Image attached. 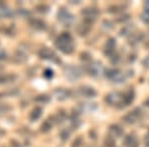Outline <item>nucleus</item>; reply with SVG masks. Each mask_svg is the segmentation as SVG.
Here are the masks:
<instances>
[{
  "instance_id": "1",
  "label": "nucleus",
  "mask_w": 149,
  "mask_h": 147,
  "mask_svg": "<svg viewBox=\"0 0 149 147\" xmlns=\"http://www.w3.org/2000/svg\"><path fill=\"white\" fill-rule=\"evenodd\" d=\"M55 47L63 54L71 55L74 51V42L73 36L69 32L61 33L55 40Z\"/></svg>"
},
{
  "instance_id": "2",
  "label": "nucleus",
  "mask_w": 149,
  "mask_h": 147,
  "mask_svg": "<svg viewBox=\"0 0 149 147\" xmlns=\"http://www.w3.org/2000/svg\"><path fill=\"white\" fill-rule=\"evenodd\" d=\"M104 100L107 105L117 108H123L127 107L124 93H120V91H112L109 93L105 96Z\"/></svg>"
},
{
  "instance_id": "3",
  "label": "nucleus",
  "mask_w": 149,
  "mask_h": 147,
  "mask_svg": "<svg viewBox=\"0 0 149 147\" xmlns=\"http://www.w3.org/2000/svg\"><path fill=\"white\" fill-rule=\"evenodd\" d=\"M104 76L107 79H110L114 83H123L126 79V73L120 71L119 69H107L104 72Z\"/></svg>"
},
{
  "instance_id": "4",
  "label": "nucleus",
  "mask_w": 149,
  "mask_h": 147,
  "mask_svg": "<svg viewBox=\"0 0 149 147\" xmlns=\"http://www.w3.org/2000/svg\"><path fill=\"white\" fill-rule=\"evenodd\" d=\"M38 56H39L40 59L47 60V61L53 62L55 64H60L61 63V59L58 57V55L52 49H50L48 47L41 48L39 52H38Z\"/></svg>"
},
{
  "instance_id": "5",
  "label": "nucleus",
  "mask_w": 149,
  "mask_h": 147,
  "mask_svg": "<svg viewBox=\"0 0 149 147\" xmlns=\"http://www.w3.org/2000/svg\"><path fill=\"white\" fill-rule=\"evenodd\" d=\"M57 17H58L59 22H61L64 26H66V27H70V26L73 25L74 22V15L65 8H60V10L58 11Z\"/></svg>"
},
{
  "instance_id": "6",
  "label": "nucleus",
  "mask_w": 149,
  "mask_h": 147,
  "mask_svg": "<svg viewBox=\"0 0 149 147\" xmlns=\"http://www.w3.org/2000/svg\"><path fill=\"white\" fill-rule=\"evenodd\" d=\"M64 76L67 79H69L70 82H74L77 79H79L81 76V71L79 67L76 66H66L64 68Z\"/></svg>"
},
{
  "instance_id": "7",
  "label": "nucleus",
  "mask_w": 149,
  "mask_h": 147,
  "mask_svg": "<svg viewBox=\"0 0 149 147\" xmlns=\"http://www.w3.org/2000/svg\"><path fill=\"white\" fill-rule=\"evenodd\" d=\"M141 115H142V111H141L140 108H135V109L131 110L127 114L124 115L122 117V120L126 124H133L138 121V119L141 117Z\"/></svg>"
},
{
  "instance_id": "8",
  "label": "nucleus",
  "mask_w": 149,
  "mask_h": 147,
  "mask_svg": "<svg viewBox=\"0 0 149 147\" xmlns=\"http://www.w3.org/2000/svg\"><path fill=\"white\" fill-rule=\"evenodd\" d=\"M102 66L100 63L98 62H92L88 63L86 66V71L90 76L92 77H97L98 75L102 73Z\"/></svg>"
},
{
  "instance_id": "9",
  "label": "nucleus",
  "mask_w": 149,
  "mask_h": 147,
  "mask_svg": "<svg viewBox=\"0 0 149 147\" xmlns=\"http://www.w3.org/2000/svg\"><path fill=\"white\" fill-rule=\"evenodd\" d=\"M81 15L84 16L85 20L93 23V21L100 15V12L95 7H88V8H85L84 10H81Z\"/></svg>"
},
{
  "instance_id": "10",
  "label": "nucleus",
  "mask_w": 149,
  "mask_h": 147,
  "mask_svg": "<svg viewBox=\"0 0 149 147\" xmlns=\"http://www.w3.org/2000/svg\"><path fill=\"white\" fill-rule=\"evenodd\" d=\"M76 93L83 98H95L97 95V91L92 86H83L78 88V90L76 91Z\"/></svg>"
},
{
  "instance_id": "11",
  "label": "nucleus",
  "mask_w": 149,
  "mask_h": 147,
  "mask_svg": "<svg viewBox=\"0 0 149 147\" xmlns=\"http://www.w3.org/2000/svg\"><path fill=\"white\" fill-rule=\"evenodd\" d=\"M92 25L93 23L90 22V21H86L84 19L77 26V32L80 36H86L88 34V32L92 29Z\"/></svg>"
},
{
  "instance_id": "12",
  "label": "nucleus",
  "mask_w": 149,
  "mask_h": 147,
  "mask_svg": "<svg viewBox=\"0 0 149 147\" xmlns=\"http://www.w3.org/2000/svg\"><path fill=\"white\" fill-rule=\"evenodd\" d=\"M115 49H116V42L113 38H110L104 45V55L109 58H112L115 55Z\"/></svg>"
},
{
  "instance_id": "13",
  "label": "nucleus",
  "mask_w": 149,
  "mask_h": 147,
  "mask_svg": "<svg viewBox=\"0 0 149 147\" xmlns=\"http://www.w3.org/2000/svg\"><path fill=\"white\" fill-rule=\"evenodd\" d=\"M27 60H28V55L23 49L16 50V52L14 53L13 57H12V61L15 63V64H23Z\"/></svg>"
},
{
  "instance_id": "14",
  "label": "nucleus",
  "mask_w": 149,
  "mask_h": 147,
  "mask_svg": "<svg viewBox=\"0 0 149 147\" xmlns=\"http://www.w3.org/2000/svg\"><path fill=\"white\" fill-rule=\"evenodd\" d=\"M72 91L64 88H58L54 91V95L58 100H66L72 95Z\"/></svg>"
},
{
  "instance_id": "15",
  "label": "nucleus",
  "mask_w": 149,
  "mask_h": 147,
  "mask_svg": "<svg viewBox=\"0 0 149 147\" xmlns=\"http://www.w3.org/2000/svg\"><path fill=\"white\" fill-rule=\"evenodd\" d=\"M29 25H30V27L32 29H34L35 31H44L47 28L46 23L43 20H41V19H37V18H31L29 20Z\"/></svg>"
},
{
  "instance_id": "16",
  "label": "nucleus",
  "mask_w": 149,
  "mask_h": 147,
  "mask_svg": "<svg viewBox=\"0 0 149 147\" xmlns=\"http://www.w3.org/2000/svg\"><path fill=\"white\" fill-rule=\"evenodd\" d=\"M123 134V128L118 124H112L109 126V136L113 138H119Z\"/></svg>"
},
{
  "instance_id": "17",
  "label": "nucleus",
  "mask_w": 149,
  "mask_h": 147,
  "mask_svg": "<svg viewBox=\"0 0 149 147\" xmlns=\"http://www.w3.org/2000/svg\"><path fill=\"white\" fill-rule=\"evenodd\" d=\"M18 79L17 75L15 74H1L0 75V85H7L16 82Z\"/></svg>"
},
{
  "instance_id": "18",
  "label": "nucleus",
  "mask_w": 149,
  "mask_h": 147,
  "mask_svg": "<svg viewBox=\"0 0 149 147\" xmlns=\"http://www.w3.org/2000/svg\"><path fill=\"white\" fill-rule=\"evenodd\" d=\"M124 147H139V142L134 134H128L123 141Z\"/></svg>"
},
{
  "instance_id": "19",
  "label": "nucleus",
  "mask_w": 149,
  "mask_h": 147,
  "mask_svg": "<svg viewBox=\"0 0 149 147\" xmlns=\"http://www.w3.org/2000/svg\"><path fill=\"white\" fill-rule=\"evenodd\" d=\"M42 114H43V108L40 107H36L31 110L30 114H29V119H30L31 122L37 121L42 116Z\"/></svg>"
},
{
  "instance_id": "20",
  "label": "nucleus",
  "mask_w": 149,
  "mask_h": 147,
  "mask_svg": "<svg viewBox=\"0 0 149 147\" xmlns=\"http://www.w3.org/2000/svg\"><path fill=\"white\" fill-rule=\"evenodd\" d=\"M54 119H53V117H50V118H47L46 120H44V122H43L42 124H41V131L43 132V133H48V132L50 131L52 128H53V125H54Z\"/></svg>"
},
{
  "instance_id": "21",
  "label": "nucleus",
  "mask_w": 149,
  "mask_h": 147,
  "mask_svg": "<svg viewBox=\"0 0 149 147\" xmlns=\"http://www.w3.org/2000/svg\"><path fill=\"white\" fill-rule=\"evenodd\" d=\"M53 119H54V122L57 124H61L63 123L65 120L67 119V113L64 109H60L56 114L53 116Z\"/></svg>"
},
{
  "instance_id": "22",
  "label": "nucleus",
  "mask_w": 149,
  "mask_h": 147,
  "mask_svg": "<svg viewBox=\"0 0 149 147\" xmlns=\"http://www.w3.org/2000/svg\"><path fill=\"white\" fill-rule=\"evenodd\" d=\"M0 16H1L2 18H12L14 16V12L12 11V9H10L9 7L2 4V5L0 6Z\"/></svg>"
},
{
  "instance_id": "23",
  "label": "nucleus",
  "mask_w": 149,
  "mask_h": 147,
  "mask_svg": "<svg viewBox=\"0 0 149 147\" xmlns=\"http://www.w3.org/2000/svg\"><path fill=\"white\" fill-rule=\"evenodd\" d=\"M34 100L38 103H43V105H46V103L50 102L51 98L48 95H39L34 98Z\"/></svg>"
},
{
  "instance_id": "24",
  "label": "nucleus",
  "mask_w": 149,
  "mask_h": 147,
  "mask_svg": "<svg viewBox=\"0 0 149 147\" xmlns=\"http://www.w3.org/2000/svg\"><path fill=\"white\" fill-rule=\"evenodd\" d=\"M12 109H13V108H12L11 105H8V103H0V118H1L2 116H4L7 112H9Z\"/></svg>"
},
{
  "instance_id": "25",
  "label": "nucleus",
  "mask_w": 149,
  "mask_h": 147,
  "mask_svg": "<svg viewBox=\"0 0 149 147\" xmlns=\"http://www.w3.org/2000/svg\"><path fill=\"white\" fill-rule=\"evenodd\" d=\"M134 30V27L132 25H127L125 27H123V29H121L120 31V35L121 36H128V35H132Z\"/></svg>"
},
{
  "instance_id": "26",
  "label": "nucleus",
  "mask_w": 149,
  "mask_h": 147,
  "mask_svg": "<svg viewBox=\"0 0 149 147\" xmlns=\"http://www.w3.org/2000/svg\"><path fill=\"white\" fill-rule=\"evenodd\" d=\"M70 135H71V130L69 128H64L60 132V138L63 141H67L70 138Z\"/></svg>"
},
{
  "instance_id": "27",
  "label": "nucleus",
  "mask_w": 149,
  "mask_h": 147,
  "mask_svg": "<svg viewBox=\"0 0 149 147\" xmlns=\"http://www.w3.org/2000/svg\"><path fill=\"white\" fill-rule=\"evenodd\" d=\"M115 143V139L111 136H107L104 140V144L107 147H113Z\"/></svg>"
},
{
  "instance_id": "28",
  "label": "nucleus",
  "mask_w": 149,
  "mask_h": 147,
  "mask_svg": "<svg viewBox=\"0 0 149 147\" xmlns=\"http://www.w3.org/2000/svg\"><path fill=\"white\" fill-rule=\"evenodd\" d=\"M2 32H3V34H5V35H8V36H12V35H14V26H12L10 25L9 27H5V28H3V30H2Z\"/></svg>"
},
{
  "instance_id": "29",
  "label": "nucleus",
  "mask_w": 149,
  "mask_h": 147,
  "mask_svg": "<svg viewBox=\"0 0 149 147\" xmlns=\"http://www.w3.org/2000/svg\"><path fill=\"white\" fill-rule=\"evenodd\" d=\"M43 76H44L45 79H51L54 77V71L52 69H46L44 71V73H43Z\"/></svg>"
},
{
  "instance_id": "30",
  "label": "nucleus",
  "mask_w": 149,
  "mask_h": 147,
  "mask_svg": "<svg viewBox=\"0 0 149 147\" xmlns=\"http://www.w3.org/2000/svg\"><path fill=\"white\" fill-rule=\"evenodd\" d=\"M18 93H19V91L16 88H10V90L5 91L6 96H15V95H17Z\"/></svg>"
},
{
  "instance_id": "31",
  "label": "nucleus",
  "mask_w": 149,
  "mask_h": 147,
  "mask_svg": "<svg viewBox=\"0 0 149 147\" xmlns=\"http://www.w3.org/2000/svg\"><path fill=\"white\" fill-rule=\"evenodd\" d=\"M37 11L41 12V13H46V12L49 10V6L45 5V4H41V5H38L37 7Z\"/></svg>"
},
{
  "instance_id": "32",
  "label": "nucleus",
  "mask_w": 149,
  "mask_h": 147,
  "mask_svg": "<svg viewBox=\"0 0 149 147\" xmlns=\"http://www.w3.org/2000/svg\"><path fill=\"white\" fill-rule=\"evenodd\" d=\"M81 144H83V139H81V137H78V138L73 142L72 147H81Z\"/></svg>"
},
{
  "instance_id": "33",
  "label": "nucleus",
  "mask_w": 149,
  "mask_h": 147,
  "mask_svg": "<svg viewBox=\"0 0 149 147\" xmlns=\"http://www.w3.org/2000/svg\"><path fill=\"white\" fill-rule=\"evenodd\" d=\"M10 147H22V145H21L20 142H18L15 139H12L10 141Z\"/></svg>"
},
{
  "instance_id": "34",
  "label": "nucleus",
  "mask_w": 149,
  "mask_h": 147,
  "mask_svg": "<svg viewBox=\"0 0 149 147\" xmlns=\"http://www.w3.org/2000/svg\"><path fill=\"white\" fill-rule=\"evenodd\" d=\"M7 59V54L4 50L0 49V61H4V60Z\"/></svg>"
},
{
  "instance_id": "35",
  "label": "nucleus",
  "mask_w": 149,
  "mask_h": 147,
  "mask_svg": "<svg viewBox=\"0 0 149 147\" xmlns=\"http://www.w3.org/2000/svg\"><path fill=\"white\" fill-rule=\"evenodd\" d=\"M142 20L145 23H149V12H144L142 15Z\"/></svg>"
},
{
  "instance_id": "36",
  "label": "nucleus",
  "mask_w": 149,
  "mask_h": 147,
  "mask_svg": "<svg viewBox=\"0 0 149 147\" xmlns=\"http://www.w3.org/2000/svg\"><path fill=\"white\" fill-rule=\"evenodd\" d=\"M143 65H144V67H146V68H149V57H147L143 61Z\"/></svg>"
},
{
  "instance_id": "37",
  "label": "nucleus",
  "mask_w": 149,
  "mask_h": 147,
  "mask_svg": "<svg viewBox=\"0 0 149 147\" xmlns=\"http://www.w3.org/2000/svg\"><path fill=\"white\" fill-rule=\"evenodd\" d=\"M145 146L149 147V134L146 136V138H145Z\"/></svg>"
},
{
  "instance_id": "38",
  "label": "nucleus",
  "mask_w": 149,
  "mask_h": 147,
  "mask_svg": "<svg viewBox=\"0 0 149 147\" xmlns=\"http://www.w3.org/2000/svg\"><path fill=\"white\" fill-rule=\"evenodd\" d=\"M145 12H149V1H147L145 3Z\"/></svg>"
},
{
  "instance_id": "39",
  "label": "nucleus",
  "mask_w": 149,
  "mask_h": 147,
  "mask_svg": "<svg viewBox=\"0 0 149 147\" xmlns=\"http://www.w3.org/2000/svg\"><path fill=\"white\" fill-rule=\"evenodd\" d=\"M5 91H0V100L1 98H5Z\"/></svg>"
},
{
  "instance_id": "40",
  "label": "nucleus",
  "mask_w": 149,
  "mask_h": 147,
  "mask_svg": "<svg viewBox=\"0 0 149 147\" xmlns=\"http://www.w3.org/2000/svg\"><path fill=\"white\" fill-rule=\"evenodd\" d=\"M6 132H5V130H3V129H1L0 128V137H2V136H4V134H5Z\"/></svg>"
},
{
  "instance_id": "41",
  "label": "nucleus",
  "mask_w": 149,
  "mask_h": 147,
  "mask_svg": "<svg viewBox=\"0 0 149 147\" xmlns=\"http://www.w3.org/2000/svg\"><path fill=\"white\" fill-rule=\"evenodd\" d=\"M144 105H145V107H149V98L147 100H145V102H144Z\"/></svg>"
},
{
  "instance_id": "42",
  "label": "nucleus",
  "mask_w": 149,
  "mask_h": 147,
  "mask_svg": "<svg viewBox=\"0 0 149 147\" xmlns=\"http://www.w3.org/2000/svg\"><path fill=\"white\" fill-rule=\"evenodd\" d=\"M146 46H148V47H149V41L147 42V44H146Z\"/></svg>"
},
{
  "instance_id": "43",
  "label": "nucleus",
  "mask_w": 149,
  "mask_h": 147,
  "mask_svg": "<svg viewBox=\"0 0 149 147\" xmlns=\"http://www.w3.org/2000/svg\"><path fill=\"white\" fill-rule=\"evenodd\" d=\"M93 147H95V146H93Z\"/></svg>"
}]
</instances>
